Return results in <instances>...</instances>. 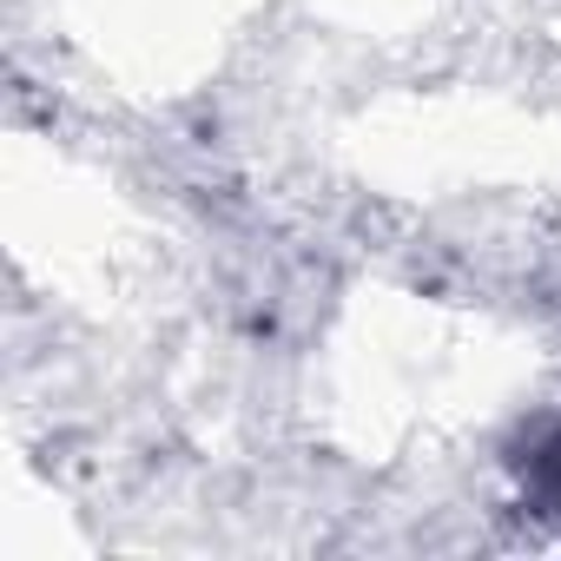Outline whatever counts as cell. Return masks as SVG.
Masks as SVG:
<instances>
[{
	"instance_id": "cell-1",
	"label": "cell",
	"mask_w": 561,
	"mask_h": 561,
	"mask_svg": "<svg viewBox=\"0 0 561 561\" xmlns=\"http://www.w3.org/2000/svg\"><path fill=\"white\" fill-rule=\"evenodd\" d=\"M522 476H528V502H535L541 515H554V522H561V423H548V430L528 443Z\"/></svg>"
}]
</instances>
